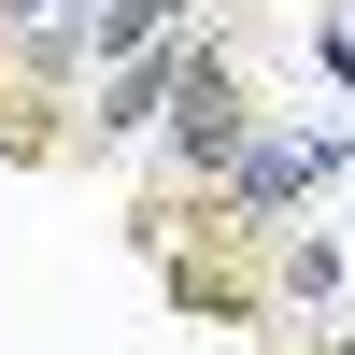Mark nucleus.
I'll return each mask as SVG.
<instances>
[{"mask_svg":"<svg viewBox=\"0 0 355 355\" xmlns=\"http://www.w3.org/2000/svg\"><path fill=\"white\" fill-rule=\"evenodd\" d=\"M327 171H355V142H341V128L242 142V157H227V214H284V199H299V185H327Z\"/></svg>","mask_w":355,"mask_h":355,"instance_id":"f257e3e1","label":"nucleus"},{"mask_svg":"<svg viewBox=\"0 0 355 355\" xmlns=\"http://www.w3.org/2000/svg\"><path fill=\"white\" fill-rule=\"evenodd\" d=\"M171 100H185V114H171V142H185L199 171L242 157V85H227V57H185V71H171Z\"/></svg>","mask_w":355,"mask_h":355,"instance_id":"f03ea898","label":"nucleus"},{"mask_svg":"<svg viewBox=\"0 0 355 355\" xmlns=\"http://www.w3.org/2000/svg\"><path fill=\"white\" fill-rule=\"evenodd\" d=\"M171 71H185V57H128V71H114V85H100V128H114V142H128V128H142V114H157V100H171Z\"/></svg>","mask_w":355,"mask_h":355,"instance_id":"7ed1b4c3","label":"nucleus"},{"mask_svg":"<svg viewBox=\"0 0 355 355\" xmlns=\"http://www.w3.org/2000/svg\"><path fill=\"white\" fill-rule=\"evenodd\" d=\"M313 71H327L341 100H355V28H313Z\"/></svg>","mask_w":355,"mask_h":355,"instance_id":"20e7f679","label":"nucleus"}]
</instances>
